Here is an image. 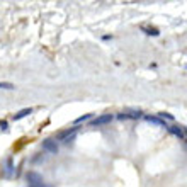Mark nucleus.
Instances as JSON below:
<instances>
[{
    "mask_svg": "<svg viewBox=\"0 0 187 187\" xmlns=\"http://www.w3.org/2000/svg\"><path fill=\"white\" fill-rule=\"evenodd\" d=\"M7 128H9L7 121H0V129H7Z\"/></svg>",
    "mask_w": 187,
    "mask_h": 187,
    "instance_id": "ddd939ff",
    "label": "nucleus"
},
{
    "mask_svg": "<svg viewBox=\"0 0 187 187\" xmlns=\"http://www.w3.org/2000/svg\"><path fill=\"white\" fill-rule=\"evenodd\" d=\"M0 89H2V90H14L16 85L10 84V82H0Z\"/></svg>",
    "mask_w": 187,
    "mask_h": 187,
    "instance_id": "9d476101",
    "label": "nucleus"
},
{
    "mask_svg": "<svg viewBox=\"0 0 187 187\" xmlns=\"http://www.w3.org/2000/svg\"><path fill=\"white\" fill-rule=\"evenodd\" d=\"M26 180H27V185L31 187H43L44 185V179H43L41 174H38V172L31 170L26 174Z\"/></svg>",
    "mask_w": 187,
    "mask_h": 187,
    "instance_id": "f257e3e1",
    "label": "nucleus"
},
{
    "mask_svg": "<svg viewBox=\"0 0 187 187\" xmlns=\"http://www.w3.org/2000/svg\"><path fill=\"white\" fill-rule=\"evenodd\" d=\"M185 70H187V65H185Z\"/></svg>",
    "mask_w": 187,
    "mask_h": 187,
    "instance_id": "2eb2a0df",
    "label": "nucleus"
},
{
    "mask_svg": "<svg viewBox=\"0 0 187 187\" xmlns=\"http://www.w3.org/2000/svg\"><path fill=\"white\" fill-rule=\"evenodd\" d=\"M43 150L44 152H48V153H53V155H56L58 153V143L55 141V139H44L43 141Z\"/></svg>",
    "mask_w": 187,
    "mask_h": 187,
    "instance_id": "7ed1b4c3",
    "label": "nucleus"
},
{
    "mask_svg": "<svg viewBox=\"0 0 187 187\" xmlns=\"http://www.w3.org/2000/svg\"><path fill=\"white\" fill-rule=\"evenodd\" d=\"M77 126H73V128H70V129H66V131H63V133H60V135H58V138L60 139H62V141H63V139L65 138H68V136H70V135H75V133H77Z\"/></svg>",
    "mask_w": 187,
    "mask_h": 187,
    "instance_id": "6e6552de",
    "label": "nucleus"
},
{
    "mask_svg": "<svg viewBox=\"0 0 187 187\" xmlns=\"http://www.w3.org/2000/svg\"><path fill=\"white\" fill-rule=\"evenodd\" d=\"M167 131L170 133V135L177 136L179 139H184V136H185L184 128H180V126H168V128H167Z\"/></svg>",
    "mask_w": 187,
    "mask_h": 187,
    "instance_id": "423d86ee",
    "label": "nucleus"
},
{
    "mask_svg": "<svg viewBox=\"0 0 187 187\" xmlns=\"http://www.w3.org/2000/svg\"><path fill=\"white\" fill-rule=\"evenodd\" d=\"M160 117H163V119H168V121H174V116L172 114H168V112H160L158 114Z\"/></svg>",
    "mask_w": 187,
    "mask_h": 187,
    "instance_id": "f8f14e48",
    "label": "nucleus"
},
{
    "mask_svg": "<svg viewBox=\"0 0 187 187\" xmlns=\"http://www.w3.org/2000/svg\"><path fill=\"white\" fill-rule=\"evenodd\" d=\"M139 117H143L141 111H126V112H121L119 116H117V119L128 121V119H139Z\"/></svg>",
    "mask_w": 187,
    "mask_h": 187,
    "instance_id": "f03ea898",
    "label": "nucleus"
},
{
    "mask_svg": "<svg viewBox=\"0 0 187 187\" xmlns=\"http://www.w3.org/2000/svg\"><path fill=\"white\" fill-rule=\"evenodd\" d=\"M141 31L146 32L148 36H158V34H160V32H158V29H155V27H145V26H143Z\"/></svg>",
    "mask_w": 187,
    "mask_h": 187,
    "instance_id": "1a4fd4ad",
    "label": "nucleus"
},
{
    "mask_svg": "<svg viewBox=\"0 0 187 187\" xmlns=\"http://www.w3.org/2000/svg\"><path fill=\"white\" fill-rule=\"evenodd\" d=\"M114 121V116L112 114H102V116H99L97 119H94L92 121V126H102V124H109V123H112Z\"/></svg>",
    "mask_w": 187,
    "mask_h": 187,
    "instance_id": "20e7f679",
    "label": "nucleus"
},
{
    "mask_svg": "<svg viewBox=\"0 0 187 187\" xmlns=\"http://www.w3.org/2000/svg\"><path fill=\"white\" fill-rule=\"evenodd\" d=\"M90 119H92V114H84V116H80V117H77V119H75V124L85 123V121H90Z\"/></svg>",
    "mask_w": 187,
    "mask_h": 187,
    "instance_id": "9b49d317",
    "label": "nucleus"
},
{
    "mask_svg": "<svg viewBox=\"0 0 187 187\" xmlns=\"http://www.w3.org/2000/svg\"><path fill=\"white\" fill-rule=\"evenodd\" d=\"M29 114H32V109H31V107H26V109H21L17 114H14V121H21V119H24L26 116H29Z\"/></svg>",
    "mask_w": 187,
    "mask_h": 187,
    "instance_id": "0eeeda50",
    "label": "nucleus"
},
{
    "mask_svg": "<svg viewBox=\"0 0 187 187\" xmlns=\"http://www.w3.org/2000/svg\"><path fill=\"white\" fill-rule=\"evenodd\" d=\"M143 117H145V119L148 121V123H152V124L162 126V128H165V129L168 128V124L165 123V119H163V117H160V116H143Z\"/></svg>",
    "mask_w": 187,
    "mask_h": 187,
    "instance_id": "39448f33",
    "label": "nucleus"
},
{
    "mask_svg": "<svg viewBox=\"0 0 187 187\" xmlns=\"http://www.w3.org/2000/svg\"><path fill=\"white\" fill-rule=\"evenodd\" d=\"M184 133H185V136H184V141H185V143H187V128H185V129H184Z\"/></svg>",
    "mask_w": 187,
    "mask_h": 187,
    "instance_id": "4468645a",
    "label": "nucleus"
}]
</instances>
